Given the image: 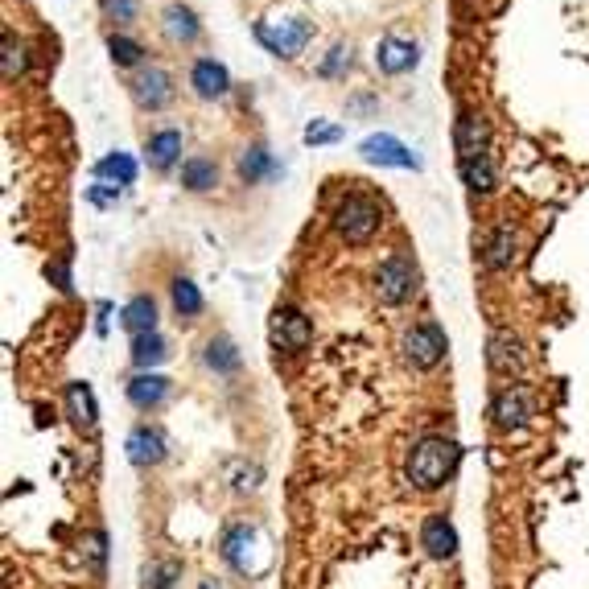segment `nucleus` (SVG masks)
Masks as SVG:
<instances>
[{
    "mask_svg": "<svg viewBox=\"0 0 589 589\" xmlns=\"http://www.w3.org/2000/svg\"><path fill=\"white\" fill-rule=\"evenodd\" d=\"M128 87H132V99L141 103L145 112H161L165 103L173 99V79H169V71H161V66H145V71H136V79Z\"/></svg>",
    "mask_w": 589,
    "mask_h": 589,
    "instance_id": "nucleus-9",
    "label": "nucleus"
},
{
    "mask_svg": "<svg viewBox=\"0 0 589 589\" xmlns=\"http://www.w3.org/2000/svg\"><path fill=\"white\" fill-rule=\"evenodd\" d=\"M108 50H112V62H116V66H136V62H141V54H145V46L132 42V38H124V33H112V38H108Z\"/></svg>",
    "mask_w": 589,
    "mask_h": 589,
    "instance_id": "nucleus-29",
    "label": "nucleus"
},
{
    "mask_svg": "<svg viewBox=\"0 0 589 589\" xmlns=\"http://www.w3.org/2000/svg\"><path fill=\"white\" fill-rule=\"evenodd\" d=\"M120 326H124L132 338L157 334V301H153L149 293H136V297L120 309Z\"/></svg>",
    "mask_w": 589,
    "mask_h": 589,
    "instance_id": "nucleus-18",
    "label": "nucleus"
},
{
    "mask_svg": "<svg viewBox=\"0 0 589 589\" xmlns=\"http://www.w3.org/2000/svg\"><path fill=\"white\" fill-rule=\"evenodd\" d=\"M198 589H219V585H211V581H202V585H198Z\"/></svg>",
    "mask_w": 589,
    "mask_h": 589,
    "instance_id": "nucleus-38",
    "label": "nucleus"
},
{
    "mask_svg": "<svg viewBox=\"0 0 589 589\" xmlns=\"http://www.w3.org/2000/svg\"><path fill=\"white\" fill-rule=\"evenodd\" d=\"M132 367L136 371H157L165 359H169V342L161 334H141V338H132Z\"/></svg>",
    "mask_w": 589,
    "mask_h": 589,
    "instance_id": "nucleus-21",
    "label": "nucleus"
},
{
    "mask_svg": "<svg viewBox=\"0 0 589 589\" xmlns=\"http://www.w3.org/2000/svg\"><path fill=\"white\" fill-rule=\"evenodd\" d=\"M173 305H178L182 318H198L202 314V293H198V285L190 281V276H178V281H173Z\"/></svg>",
    "mask_w": 589,
    "mask_h": 589,
    "instance_id": "nucleus-28",
    "label": "nucleus"
},
{
    "mask_svg": "<svg viewBox=\"0 0 589 589\" xmlns=\"http://www.w3.org/2000/svg\"><path fill=\"white\" fill-rule=\"evenodd\" d=\"M318 71H322V79H342L346 71H351V46H342V42H338V46L330 50V58L318 66Z\"/></svg>",
    "mask_w": 589,
    "mask_h": 589,
    "instance_id": "nucleus-31",
    "label": "nucleus"
},
{
    "mask_svg": "<svg viewBox=\"0 0 589 589\" xmlns=\"http://www.w3.org/2000/svg\"><path fill=\"white\" fill-rule=\"evenodd\" d=\"M46 276L54 281L58 293H71V268H66V260L62 264H46Z\"/></svg>",
    "mask_w": 589,
    "mask_h": 589,
    "instance_id": "nucleus-36",
    "label": "nucleus"
},
{
    "mask_svg": "<svg viewBox=\"0 0 589 589\" xmlns=\"http://www.w3.org/2000/svg\"><path fill=\"white\" fill-rule=\"evenodd\" d=\"M487 363H491V371L499 379H519V375H524V367H528L524 342H519L511 330H495L487 338Z\"/></svg>",
    "mask_w": 589,
    "mask_h": 589,
    "instance_id": "nucleus-8",
    "label": "nucleus"
},
{
    "mask_svg": "<svg viewBox=\"0 0 589 589\" xmlns=\"http://www.w3.org/2000/svg\"><path fill=\"white\" fill-rule=\"evenodd\" d=\"M272 173H276V161L268 157V149H264V145H252L244 157H239V178H244L248 186H256V182L272 178Z\"/></svg>",
    "mask_w": 589,
    "mask_h": 589,
    "instance_id": "nucleus-27",
    "label": "nucleus"
},
{
    "mask_svg": "<svg viewBox=\"0 0 589 589\" xmlns=\"http://www.w3.org/2000/svg\"><path fill=\"white\" fill-rule=\"evenodd\" d=\"M87 202H95V206H116V202H120V186L95 182V186H87Z\"/></svg>",
    "mask_w": 589,
    "mask_h": 589,
    "instance_id": "nucleus-35",
    "label": "nucleus"
},
{
    "mask_svg": "<svg viewBox=\"0 0 589 589\" xmlns=\"http://www.w3.org/2000/svg\"><path fill=\"white\" fill-rule=\"evenodd\" d=\"M108 314H112V305H108V301H99V322H95L99 334H108Z\"/></svg>",
    "mask_w": 589,
    "mask_h": 589,
    "instance_id": "nucleus-37",
    "label": "nucleus"
},
{
    "mask_svg": "<svg viewBox=\"0 0 589 589\" xmlns=\"http://www.w3.org/2000/svg\"><path fill=\"white\" fill-rule=\"evenodd\" d=\"M268 338H272L276 351L297 355L309 346V338H314V322H309L297 305H276L272 318H268Z\"/></svg>",
    "mask_w": 589,
    "mask_h": 589,
    "instance_id": "nucleus-5",
    "label": "nucleus"
},
{
    "mask_svg": "<svg viewBox=\"0 0 589 589\" xmlns=\"http://www.w3.org/2000/svg\"><path fill=\"white\" fill-rule=\"evenodd\" d=\"M421 548L429 552L433 561H449L458 552V528L449 524L445 515H429L421 524Z\"/></svg>",
    "mask_w": 589,
    "mask_h": 589,
    "instance_id": "nucleus-14",
    "label": "nucleus"
},
{
    "mask_svg": "<svg viewBox=\"0 0 589 589\" xmlns=\"http://www.w3.org/2000/svg\"><path fill=\"white\" fill-rule=\"evenodd\" d=\"M103 17L116 21V25H132L136 21V0H103Z\"/></svg>",
    "mask_w": 589,
    "mask_h": 589,
    "instance_id": "nucleus-32",
    "label": "nucleus"
},
{
    "mask_svg": "<svg viewBox=\"0 0 589 589\" xmlns=\"http://www.w3.org/2000/svg\"><path fill=\"white\" fill-rule=\"evenodd\" d=\"M145 153H149V165H153V169H169L173 161L182 157V132H178V128H161V132H153Z\"/></svg>",
    "mask_w": 589,
    "mask_h": 589,
    "instance_id": "nucleus-22",
    "label": "nucleus"
},
{
    "mask_svg": "<svg viewBox=\"0 0 589 589\" xmlns=\"http://www.w3.org/2000/svg\"><path fill=\"white\" fill-rule=\"evenodd\" d=\"M25 71V50L13 42V33H5V79H17Z\"/></svg>",
    "mask_w": 589,
    "mask_h": 589,
    "instance_id": "nucleus-34",
    "label": "nucleus"
},
{
    "mask_svg": "<svg viewBox=\"0 0 589 589\" xmlns=\"http://www.w3.org/2000/svg\"><path fill=\"white\" fill-rule=\"evenodd\" d=\"M169 392H173V384L161 371H136L128 379V400H132V408H141V412L161 408L169 400Z\"/></svg>",
    "mask_w": 589,
    "mask_h": 589,
    "instance_id": "nucleus-13",
    "label": "nucleus"
},
{
    "mask_svg": "<svg viewBox=\"0 0 589 589\" xmlns=\"http://www.w3.org/2000/svg\"><path fill=\"white\" fill-rule=\"evenodd\" d=\"M379 202L367 194H346L334 206V231L346 239V244H367V239L379 231Z\"/></svg>",
    "mask_w": 589,
    "mask_h": 589,
    "instance_id": "nucleus-2",
    "label": "nucleus"
},
{
    "mask_svg": "<svg viewBox=\"0 0 589 589\" xmlns=\"http://www.w3.org/2000/svg\"><path fill=\"white\" fill-rule=\"evenodd\" d=\"M178 565L173 561H153L149 569H145V589H173V581H178Z\"/></svg>",
    "mask_w": 589,
    "mask_h": 589,
    "instance_id": "nucleus-30",
    "label": "nucleus"
},
{
    "mask_svg": "<svg viewBox=\"0 0 589 589\" xmlns=\"http://www.w3.org/2000/svg\"><path fill=\"white\" fill-rule=\"evenodd\" d=\"M161 29H165V38H169V42H178V46L198 42V33H202L198 13H194L190 5H169V9L161 13Z\"/></svg>",
    "mask_w": 589,
    "mask_h": 589,
    "instance_id": "nucleus-19",
    "label": "nucleus"
},
{
    "mask_svg": "<svg viewBox=\"0 0 589 589\" xmlns=\"http://www.w3.org/2000/svg\"><path fill=\"white\" fill-rule=\"evenodd\" d=\"M124 449H128V462H132V466H141V470L161 466L165 454H169L165 433H161L157 425H136V429L128 433V441H124Z\"/></svg>",
    "mask_w": 589,
    "mask_h": 589,
    "instance_id": "nucleus-11",
    "label": "nucleus"
},
{
    "mask_svg": "<svg viewBox=\"0 0 589 589\" xmlns=\"http://www.w3.org/2000/svg\"><path fill=\"white\" fill-rule=\"evenodd\" d=\"M359 157L371 165H392V169H421V157L412 153L404 141H396L392 132H371L367 141H359Z\"/></svg>",
    "mask_w": 589,
    "mask_h": 589,
    "instance_id": "nucleus-7",
    "label": "nucleus"
},
{
    "mask_svg": "<svg viewBox=\"0 0 589 589\" xmlns=\"http://www.w3.org/2000/svg\"><path fill=\"white\" fill-rule=\"evenodd\" d=\"M375 293L384 305H404L412 293H417V264H412L404 252L388 256L375 268Z\"/></svg>",
    "mask_w": 589,
    "mask_h": 589,
    "instance_id": "nucleus-4",
    "label": "nucleus"
},
{
    "mask_svg": "<svg viewBox=\"0 0 589 589\" xmlns=\"http://www.w3.org/2000/svg\"><path fill=\"white\" fill-rule=\"evenodd\" d=\"M202 363L211 367V371H219V375L239 371V351H235V342H231L227 334L211 338V342H206V351H202Z\"/></svg>",
    "mask_w": 589,
    "mask_h": 589,
    "instance_id": "nucleus-26",
    "label": "nucleus"
},
{
    "mask_svg": "<svg viewBox=\"0 0 589 589\" xmlns=\"http://www.w3.org/2000/svg\"><path fill=\"white\" fill-rule=\"evenodd\" d=\"M404 359L417 367V371H433L441 359H445V330L437 322H417L404 330V342H400Z\"/></svg>",
    "mask_w": 589,
    "mask_h": 589,
    "instance_id": "nucleus-6",
    "label": "nucleus"
},
{
    "mask_svg": "<svg viewBox=\"0 0 589 589\" xmlns=\"http://www.w3.org/2000/svg\"><path fill=\"white\" fill-rule=\"evenodd\" d=\"M515 260V227L511 223H499L491 235H487V248H482V264H487L491 272L507 268Z\"/></svg>",
    "mask_w": 589,
    "mask_h": 589,
    "instance_id": "nucleus-20",
    "label": "nucleus"
},
{
    "mask_svg": "<svg viewBox=\"0 0 589 589\" xmlns=\"http://www.w3.org/2000/svg\"><path fill=\"white\" fill-rule=\"evenodd\" d=\"M66 412H71L75 429L95 433V425H99V404H95L91 384H83V379H75V384H66Z\"/></svg>",
    "mask_w": 589,
    "mask_h": 589,
    "instance_id": "nucleus-17",
    "label": "nucleus"
},
{
    "mask_svg": "<svg viewBox=\"0 0 589 589\" xmlns=\"http://www.w3.org/2000/svg\"><path fill=\"white\" fill-rule=\"evenodd\" d=\"M314 38V25L289 17V21H256V42L276 54V58H297L305 50V42Z\"/></svg>",
    "mask_w": 589,
    "mask_h": 589,
    "instance_id": "nucleus-3",
    "label": "nucleus"
},
{
    "mask_svg": "<svg viewBox=\"0 0 589 589\" xmlns=\"http://www.w3.org/2000/svg\"><path fill=\"white\" fill-rule=\"evenodd\" d=\"M342 136V128L338 124H326V120H314L305 128V145H334Z\"/></svg>",
    "mask_w": 589,
    "mask_h": 589,
    "instance_id": "nucleus-33",
    "label": "nucleus"
},
{
    "mask_svg": "<svg viewBox=\"0 0 589 589\" xmlns=\"http://www.w3.org/2000/svg\"><path fill=\"white\" fill-rule=\"evenodd\" d=\"M375 62H379V71L384 75H408L412 66L421 62V50L412 42H404V38H384L379 50H375Z\"/></svg>",
    "mask_w": 589,
    "mask_h": 589,
    "instance_id": "nucleus-16",
    "label": "nucleus"
},
{
    "mask_svg": "<svg viewBox=\"0 0 589 589\" xmlns=\"http://www.w3.org/2000/svg\"><path fill=\"white\" fill-rule=\"evenodd\" d=\"M491 417H495L499 429H524L532 421V396L519 388V384H507L491 400Z\"/></svg>",
    "mask_w": 589,
    "mask_h": 589,
    "instance_id": "nucleus-10",
    "label": "nucleus"
},
{
    "mask_svg": "<svg viewBox=\"0 0 589 589\" xmlns=\"http://www.w3.org/2000/svg\"><path fill=\"white\" fill-rule=\"evenodd\" d=\"M454 149H458V161L466 157H487L491 149V128L478 112H462L458 124H454Z\"/></svg>",
    "mask_w": 589,
    "mask_h": 589,
    "instance_id": "nucleus-12",
    "label": "nucleus"
},
{
    "mask_svg": "<svg viewBox=\"0 0 589 589\" xmlns=\"http://www.w3.org/2000/svg\"><path fill=\"white\" fill-rule=\"evenodd\" d=\"M190 87L198 99H223L227 87H231V75H227V66L215 62V58H198L190 66Z\"/></svg>",
    "mask_w": 589,
    "mask_h": 589,
    "instance_id": "nucleus-15",
    "label": "nucleus"
},
{
    "mask_svg": "<svg viewBox=\"0 0 589 589\" xmlns=\"http://www.w3.org/2000/svg\"><path fill=\"white\" fill-rule=\"evenodd\" d=\"M458 173H462V182H466L474 194H491V190H495V161H491V153H487V157H466V161H458Z\"/></svg>",
    "mask_w": 589,
    "mask_h": 589,
    "instance_id": "nucleus-23",
    "label": "nucleus"
},
{
    "mask_svg": "<svg viewBox=\"0 0 589 589\" xmlns=\"http://www.w3.org/2000/svg\"><path fill=\"white\" fill-rule=\"evenodd\" d=\"M458 462H462V445H458L454 437L429 433V437H421L417 445H412L404 474H408V482H412L417 491H441L445 482L454 478Z\"/></svg>",
    "mask_w": 589,
    "mask_h": 589,
    "instance_id": "nucleus-1",
    "label": "nucleus"
},
{
    "mask_svg": "<svg viewBox=\"0 0 589 589\" xmlns=\"http://www.w3.org/2000/svg\"><path fill=\"white\" fill-rule=\"evenodd\" d=\"M95 178L112 182V186H132L136 182V161L128 153H108V157L95 161Z\"/></svg>",
    "mask_w": 589,
    "mask_h": 589,
    "instance_id": "nucleus-24",
    "label": "nucleus"
},
{
    "mask_svg": "<svg viewBox=\"0 0 589 589\" xmlns=\"http://www.w3.org/2000/svg\"><path fill=\"white\" fill-rule=\"evenodd\" d=\"M182 186L194 190V194L215 190V186H219V165L206 161V157H190V161L182 165Z\"/></svg>",
    "mask_w": 589,
    "mask_h": 589,
    "instance_id": "nucleus-25",
    "label": "nucleus"
}]
</instances>
